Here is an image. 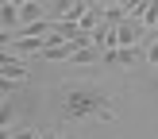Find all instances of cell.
Returning a JSON list of instances; mask_svg holds the SVG:
<instances>
[{"instance_id":"1","label":"cell","mask_w":158,"mask_h":139,"mask_svg":"<svg viewBox=\"0 0 158 139\" xmlns=\"http://www.w3.org/2000/svg\"><path fill=\"white\" fill-rule=\"evenodd\" d=\"M62 124H81V120H116V104L104 89L93 81H66L62 85Z\"/></svg>"},{"instance_id":"2","label":"cell","mask_w":158,"mask_h":139,"mask_svg":"<svg viewBox=\"0 0 158 139\" xmlns=\"http://www.w3.org/2000/svg\"><path fill=\"white\" fill-rule=\"evenodd\" d=\"M147 62V50L143 43L139 46H116V50H104V66H123V70H135Z\"/></svg>"},{"instance_id":"3","label":"cell","mask_w":158,"mask_h":139,"mask_svg":"<svg viewBox=\"0 0 158 139\" xmlns=\"http://www.w3.org/2000/svg\"><path fill=\"white\" fill-rule=\"evenodd\" d=\"M27 62H23V54H12V50H4L0 54V77H12V81H27Z\"/></svg>"},{"instance_id":"4","label":"cell","mask_w":158,"mask_h":139,"mask_svg":"<svg viewBox=\"0 0 158 139\" xmlns=\"http://www.w3.org/2000/svg\"><path fill=\"white\" fill-rule=\"evenodd\" d=\"M19 8H15V4H8V0H4V8H0V27H4V35H12V31H19Z\"/></svg>"},{"instance_id":"5","label":"cell","mask_w":158,"mask_h":139,"mask_svg":"<svg viewBox=\"0 0 158 139\" xmlns=\"http://www.w3.org/2000/svg\"><path fill=\"white\" fill-rule=\"evenodd\" d=\"M73 62L77 66H97V62H104V50H100V46H81V50L73 54Z\"/></svg>"},{"instance_id":"6","label":"cell","mask_w":158,"mask_h":139,"mask_svg":"<svg viewBox=\"0 0 158 139\" xmlns=\"http://www.w3.org/2000/svg\"><path fill=\"white\" fill-rule=\"evenodd\" d=\"M43 131L39 128H31V124H19V128H8L4 131V139H39Z\"/></svg>"},{"instance_id":"7","label":"cell","mask_w":158,"mask_h":139,"mask_svg":"<svg viewBox=\"0 0 158 139\" xmlns=\"http://www.w3.org/2000/svg\"><path fill=\"white\" fill-rule=\"evenodd\" d=\"M19 85H23V81H12V77H0V97H4V100H8V97H15V93H19Z\"/></svg>"},{"instance_id":"8","label":"cell","mask_w":158,"mask_h":139,"mask_svg":"<svg viewBox=\"0 0 158 139\" xmlns=\"http://www.w3.org/2000/svg\"><path fill=\"white\" fill-rule=\"evenodd\" d=\"M147 62L158 66V31H151V46H147Z\"/></svg>"},{"instance_id":"9","label":"cell","mask_w":158,"mask_h":139,"mask_svg":"<svg viewBox=\"0 0 158 139\" xmlns=\"http://www.w3.org/2000/svg\"><path fill=\"white\" fill-rule=\"evenodd\" d=\"M97 4H104V8H112V4H123V0H97Z\"/></svg>"},{"instance_id":"10","label":"cell","mask_w":158,"mask_h":139,"mask_svg":"<svg viewBox=\"0 0 158 139\" xmlns=\"http://www.w3.org/2000/svg\"><path fill=\"white\" fill-rule=\"evenodd\" d=\"M8 4H15V8H23V4H31V0H8Z\"/></svg>"},{"instance_id":"11","label":"cell","mask_w":158,"mask_h":139,"mask_svg":"<svg viewBox=\"0 0 158 139\" xmlns=\"http://www.w3.org/2000/svg\"><path fill=\"white\" fill-rule=\"evenodd\" d=\"M39 139H54V131H43V135H39Z\"/></svg>"},{"instance_id":"12","label":"cell","mask_w":158,"mask_h":139,"mask_svg":"<svg viewBox=\"0 0 158 139\" xmlns=\"http://www.w3.org/2000/svg\"><path fill=\"white\" fill-rule=\"evenodd\" d=\"M54 139H62V135H54Z\"/></svg>"}]
</instances>
